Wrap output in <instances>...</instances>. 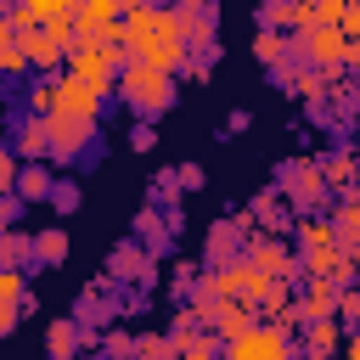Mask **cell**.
<instances>
[{
	"label": "cell",
	"instance_id": "3",
	"mask_svg": "<svg viewBox=\"0 0 360 360\" xmlns=\"http://www.w3.org/2000/svg\"><path fill=\"white\" fill-rule=\"evenodd\" d=\"M124 101L141 107V112H163L169 107V73L152 68V62H129L124 68Z\"/></svg>",
	"mask_w": 360,
	"mask_h": 360
},
{
	"label": "cell",
	"instance_id": "17",
	"mask_svg": "<svg viewBox=\"0 0 360 360\" xmlns=\"http://www.w3.org/2000/svg\"><path fill=\"white\" fill-rule=\"evenodd\" d=\"M51 191V174H45V163H34L28 174H22V186H17V197H28V202H39Z\"/></svg>",
	"mask_w": 360,
	"mask_h": 360
},
{
	"label": "cell",
	"instance_id": "6",
	"mask_svg": "<svg viewBox=\"0 0 360 360\" xmlns=\"http://www.w3.org/2000/svg\"><path fill=\"white\" fill-rule=\"evenodd\" d=\"M22 45H28V62H34V68H56L62 56H73L79 39L68 34V22H51V28H28Z\"/></svg>",
	"mask_w": 360,
	"mask_h": 360
},
{
	"label": "cell",
	"instance_id": "14",
	"mask_svg": "<svg viewBox=\"0 0 360 360\" xmlns=\"http://www.w3.org/2000/svg\"><path fill=\"white\" fill-rule=\"evenodd\" d=\"M0 292H6V315H0V326L11 332L17 315H22V270H0Z\"/></svg>",
	"mask_w": 360,
	"mask_h": 360
},
{
	"label": "cell",
	"instance_id": "7",
	"mask_svg": "<svg viewBox=\"0 0 360 360\" xmlns=\"http://www.w3.org/2000/svg\"><path fill=\"white\" fill-rule=\"evenodd\" d=\"M298 51L309 62H321V68H338V62H349V34L343 28H304L298 34Z\"/></svg>",
	"mask_w": 360,
	"mask_h": 360
},
{
	"label": "cell",
	"instance_id": "18",
	"mask_svg": "<svg viewBox=\"0 0 360 360\" xmlns=\"http://www.w3.org/2000/svg\"><path fill=\"white\" fill-rule=\"evenodd\" d=\"M34 253H39V259H51V264H56V259H62V253H68V236H62V231H39V236H34Z\"/></svg>",
	"mask_w": 360,
	"mask_h": 360
},
{
	"label": "cell",
	"instance_id": "10",
	"mask_svg": "<svg viewBox=\"0 0 360 360\" xmlns=\"http://www.w3.org/2000/svg\"><path fill=\"white\" fill-rule=\"evenodd\" d=\"M332 309H338V287L332 281H309V292L298 298V315L304 321H332Z\"/></svg>",
	"mask_w": 360,
	"mask_h": 360
},
{
	"label": "cell",
	"instance_id": "11",
	"mask_svg": "<svg viewBox=\"0 0 360 360\" xmlns=\"http://www.w3.org/2000/svg\"><path fill=\"white\" fill-rule=\"evenodd\" d=\"M298 242H304V253H332L338 248V219H304Z\"/></svg>",
	"mask_w": 360,
	"mask_h": 360
},
{
	"label": "cell",
	"instance_id": "2",
	"mask_svg": "<svg viewBox=\"0 0 360 360\" xmlns=\"http://www.w3.org/2000/svg\"><path fill=\"white\" fill-rule=\"evenodd\" d=\"M118 56L124 51H112V45H90V39H79L73 45V56H68V79H79V84H90L96 96L101 90H112V79H118Z\"/></svg>",
	"mask_w": 360,
	"mask_h": 360
},
{
	"label": "cell",
	"instance_id": "24",
	"mask_svg": "<svg viewBox=\"0 0 360 360\" xmlns=\"http://www.w3.org/2000/svg\"><path fill=\"white\" fill-rule=\"evenodd\" d=\"M51 349L68 360V354H73V326H56V332H51Z\"/></svg>",
	"mask_w": 360,
	"mask_h": 360
},
{
	"label": "cell",
	"instance_id": "8",
	"mask_svg": "<svg viewBox=\"0 0 360 360\" xmlns=\"http://www.w3.org/2000/svg\"><path fill=\"white\" fill-rule=\"evenodd\" d=\"M208 326L225 332V338H242V332H253L259 321H248V304H242V298H219V304L208 309Z\"/></svg>",
	"mask_w": 360,
	"mask_h": 360
},
{
	"label": "cell",
	"instance_id": "16",
	"mask_svg": "<svg viewBox=\"0 0 360 360\" xmlns=\"http://www.w3.org/2000/svg\"><path fill=\"white\" fill-rule=\"evenodd\" d=\"M338 242H349V248H360V197L338 208Z\"/></svg>",
	"mask_w": 360,
	"mask_h": 360
},
{
	"label": "cell",
	"instance_id": "15",
	"mask_svg": "<svg viewBox=\"0 0 360 360\" xmlns=\"http://www.w3.org/2000/svg\"><path fill=\"white\" fill-rule=\"evenodd\" d=\"M45 146H51V124H45V118H28V124H22V141H17L11 152H22V158H39Z\"/></svg>",
	"mask_w": 360,
	"mask_h": 360
},
{
	"label": "cell",
	"instance_id": "13",
	"mask_svg": "<svg viewBox=\"0 0 360 360\" xmlns=\"http://www.w3.org/2000/svg\"><path fill=\"white\" fill-rule=\"evenodd\" d=\"M338 343H343V338H338V315H332V321H309V338H304L309 360H326Z\"/></svg>",
	"mask_w": 360,
	"mask_h": 360
},
{
	"label": "cell",
	"instance_id": "25",
	"mask_svg": "<svg viewBox=\"0 0 360 360\" xmlns=\"http://www.w3.org/2000/svg\"><path fill=\"white\" fill-rule=\"evenodd\" d=\"M174 180H180V186H186V191H191V186H202V169H197V163H186V169H180V174H174Z\"/></svg>",
	"mask_w": 360,
	"mask_h": 360
},
{
	"label": "cell",
	"instance_id": "22",
	"mask_svg": "<svg viewBox=\"0 0 360 360\" xmlns=\"http://www.w3.org/2000/svg\"><path fill=\"white\" fill-rule=\"evenodd\" d=\"M326 180H332V186H349V180H354V158H332V163H326Z\"/></svg>",
	"mask_w": 360,
	"mask_h": 360
},
{
	"label": "cell",
	"instance_id": "19",
	"mask_svg": "<svg viewBox=\"0 0 360 360\" xmlns=\"http://www.w3.org/2000/svg\"><path fill=\"white\" fill-rule=\"evenodd\" d=\"M180 34H186V45H191V39L202 45V34H208V17H202V11H191V6H180Z\"/></svg>",
	"mask_w": 360,
	"mask_h": 360
},
{
	"label": "cell",
	"instance_id": "23",
	"mask_svg": "<svg viewBox=\"0 0 360 360\" xmlns=\"http://www.w3.org/2000/svg\"><path fill=\"white\" fill-rule=\"evenodd\" d=\"M180 360H214V343L208 338H186L180 343Z\"/></svg>",
	"mask_w": 360,
	"mask_h": 360
},
{
	"label": "cell",
	"instance_id": "20",
	"mask_svg": "<svg viewBox=\"0 0 360 360\" xmlns=\"http://www.w3.org/2000/svg\"><path fill=\"white\" fill-rule=\"evenodd\" d=\"M253 51H259V62H281V51H287V39H281L276 28H264V34L253 39Z\"/></svg>",
	"mask_w": 360,
	"mask_h": 360
},
{
	"label": "cell",
	"instance_id": "4",
	"mask_svg": "<svg viewBox=\"0 0 360 360\" xmlns=\"http://www.w3.org/2000/svg\"><path fill=\"white\" fill-rule=\"evenodd\" d=\"M101 112V96L79 79H56L51 84V118H68V124H96Z\"/></svg>",
	"mask_w": 360,
	"mask_h": 360
},
{
	"label": "cell",
	"instance_id": "5",
	"mask_svg": "<svg viewBox=\"0 0 360 360\" xmlns=\"http://www.w3.org/2000/svg\"><path fill=\"white\" fill-rule=\"evenodd\" d=\"M225 360H292V343L281 326H253L225 343Z\"/></svg>",
	"mask_w": 360,
	"mask_h": 360
},
{
	"label": "cell",
	"instance_id": "21",
	"mask_svg": "<svg viewBox=\"0 0 360 360\" xmlns=\"http://www.w3.org/2000/svg\"><path fill=\"white\" fill-rule=\"evenodd\" d=\"M343 34H349V62H360V6H349V17H343Z\"/></svg>",
	"mask_w": 360,
	"mask_h": 360
},
{
	"label": "cell",
	"instance_id": "12",
	"mask_svg": "<svg viewBox=\"0 0 360 360\" xmlns=\"http://www.w3.org/2000/svg\"><path fill=\"white\" fill-rule=\"evenodd\" d=\"M45 124H51V152H62V158H73L90 135V124H68V118H45Z\"/></svg>",
	"mask_w": 360,
	"mask_h": 360
},
{
	"label": "cell",
	"instance_id": "26",
	"mask_svg": "<svg viewBox=\"0 0 360 360\" xmlns=\"http://www.w3.org/2000/svg\"><path fill=\"white\" fill-rule=\"evenodd\" d=\"M343 360H360V338H349V343H343Z\"/></svg>",
	"mask_w": 360,
	"mask_h": 360
},
{
	"label": "cell",
	"instance_id": "9",
	"mask_svg": "<svg viewBox=\"0 0 360 360\" xmlns=\"http://www.w3.org/2000/svg\"><path fill=\"white\" fill-rule=\"evenodd\" d=\"M248 264H259L270 281H287V276H292V253H287L281 242H253V259H248Z\"/></svg>",
	"mask_w": 360,
	"mask_h": 360
},
{
	"label": "cell",
	"instance_id": "1",
	"mask_svg": "<svg viewBox=\"0 0 360 360\" xmlns=\"http://www.w3.org/2000/svg\"><path fill=\"white\" fill-rule=\"evenodd\" d=\"M124 51L129 62H152V68H186V34H180V11H158V6H135L124 17Z\"/></svg>",
	"mask_w": 360,
	"mask_h": 360
}]
</instances>
